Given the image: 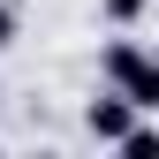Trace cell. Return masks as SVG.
Masks as SVG:
<instances>
[{"mask_svg": "<svg viewBox=\"0 0 159 159\" xmlns=\"http://www.w3.org/2000/svg\"><path fill=\"white\" fill-rule=\"evenodd\" d=\"M98 76H106L121 98H136L144 114H159V53L144 46V38H129V30H114L106 46H98Z\"/></svg>", "mask_w": 159, "mask_h": 159, "instance_id": "obj_1", "label": "cell"}, {"mask_svg": "<svg viewBox=\"0 0 159 159\" xmlns=\"http://www.w3.org/2000/svg\"><path fill=\"white\" fill-rule=\"evenodd\" d=\"M121 152H129V159H159V121H136V129L121 136Z\"/></svg>", "mask_w": 159, "mask_h": 159, "instance_id": "obj_4", "label": "cell"}, {"mask_svg": "<svg viewBox=\"0 0 159 159\" xmlns=\"http://www.w3.org/2000/svg\"><path fill=\"white\" fill-rule=\"evenodd\" d=\"M152 8H159V0H152Z\"/></svg>", "mask_w": 159, "mask_h": 159, "instance_id": "obj_6", "label": "cell"}, {"mask_svg": "<svg viewBox=\"0 0 159 159\" xmlns=\"http://www.w3.org/2000/svg\"><path fill=\"white\" fill-rule=\"evenodd\" d=\"M136 121H144V106H136V98H121V91H98V98H84V136H91V144H114V152H121V136L136 129Z\"/></svg>", "mask_w": 159, "mask_h": 159, "instance_id": "obj_2", "label": "cell"}, {"mask_svg": "<svg viewBox=\"0 0 159 159\" xmlns=\"http://www.w3.org/2000/svg\"><path fill=\"white\" fill-rule=\"evenodd\" d=\"M15 38H23V15H15V0H0V53H8Z\"/></svg>", "mask_w": 159, "mask_h": 159, "instance_id": "obj_5", "label": "cell"}, {"mask_svg": "<svg viewBox=\"0 0 159 159\" xmlns=\"http://www.w3.org/2000/svg\"><path fill=\"white\" fill-rule=\"evenodd\" d=\"M98 15H106L114 30H136V23L152 15V0H98Z\"/></svg>", "mask_w": 159, "mask_h": 159, "instance_id": "obj_3", "label": "cell"}]
</instances>
